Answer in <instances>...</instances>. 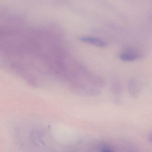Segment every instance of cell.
<instances>
[{"instance_id":"cell-1","label":"cell","mask_w":152,"mask_h":152,"mask_svg":"<svg viewBox=\"0 0 152 152\" xmlns=\"http://www.w3.org/2000/svg\"><path fill=\"white\" fill-rule=\"evenodd\" d=\"M80 39L83 42H87L97 47H104L106 45V43L104 41L94 37L83 36L80 37Z\"/></svg>"},{"instance_id":"cell-3","label":"cell","mask_w":152,"mask_h":152,"mask_svg":"<svg viewBox=\"0 0 152 152\" xmlns=\"http://www.w3.org/2000/svg\"><path fill=\"white\" fill-rule=\"evenodd\" d=\"M102 152H114L113 151H112L111 149H108L107 148H103L102 150Z\"/></svg>"},{"instance_id":"cell-2","label":"cell","mask_w":152,"mask_h":152,"mask_svg":"<svg viewBox=\"0 0 152 152\" xmlns=\"http://www.w3.org/2000/svg\"><path fill=\"white\" fill-rule=\"evenodd\" d=\"M119 58L121 60L125 62H130L137 59L138 56L136 54L132 53H123L121 54Z\"/></svg>"}]
</instances>
